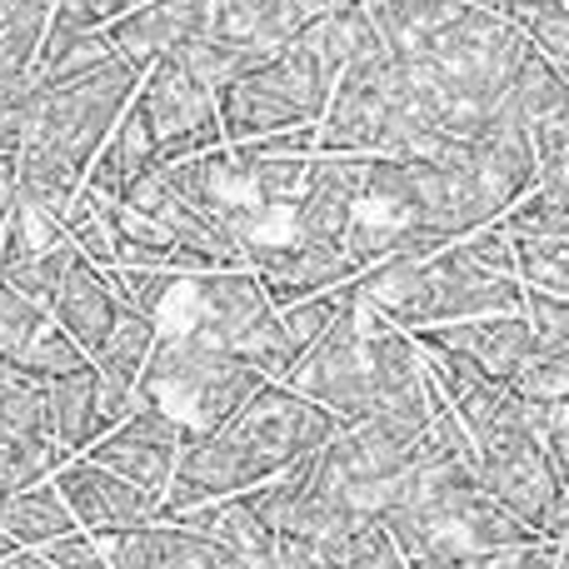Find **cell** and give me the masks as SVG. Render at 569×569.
Returning a JSON list of instances; mask_svg holds the SVG:
<instances>
[{
    "instance_id": "1",
    "label": "cell",
    "mask_w": 569,
    "mask_h": 569,
    "mask_svg": "<svg viewBox=\"0 0 569 569\" xmlns=\"http://www.w3.org/2000/svg\"><path fill=\"white\" fill-rule=\"evenodd\" d=\"M140 80H146V66H136L126 50H116L110 60L80 70V76L50 80V86L30 80L36 96H30L26 146L10 166L20 180V200L30 210L60 220V210L86 186L106 136L126 116L130 100L140 96Z\"/></svg>"
},
{
    "instance_id": "2",
    "label": "cell",
    "mask_w": 569,
    "mask_h": 569,
    "mask_svg": "<svg viewBox=\"0 0 569 569\" xmlns=\"http://www.w3.org/2000/svg\"><path fill=\"white\" fill-rule=\"evenodd\" d=\"M480 455L485 490L505 505L510 515H520L535 535L565 540L569 530V480L560 475L555 455L545 450V440L530 430V420H510L500 430H490L485 440H475Z\"/></svg>"
},
{
    "instance_id": "3",
    "label": "cell",
    "mask_w": 569,
    "mask_h": 569,
    "mask_svg": "<svg viewBox=\"0 0 569 569\" xmlns=\"http://www.w3.org/2000/svg\"><path fill=\"white\" fill-rule=\"evenodd\" d=\"M136 100L150 116L160 160H186V156H200V150H216L230 140L226 120H220V96L196 76V66L180 50L150 60Z\"/></svg>"
},
{
    "instance_id": "4",
    "label": "cell",
    "mask_w": 569,
    "mask_h": 569,
    "mask_svg": "<svg viewBox=\"0 0 569 569\" xmlns=\"http://www.w3.org/2000/svg\"><path fill=\"white\" fill-rule=\"evenodd\" d=\"M290 385L305 390L310 400H320L330 415H340V425L365 420V415L375 410L370 335H365V305H360V295H355V284H350V300H345L340 315L330 320V330L300 355Z\"/></svg>"
},
{
    "instance_id": "5",
    "label": "cell",
    "mask_w": 569,
    "mask_h": 569,
    "mask_svg": "<svg viewBox=\"0 0 569 569\" xmlns=\"http://www.w3.org/2000/svg\"><path fill=\"white\" fill-rule=\"evenodd\" d=\"M186 440H190L186 415H176L160 395L140 390L136 410L110 425L100 440H90V450H80V455L110 465L116 475H126V480H136V485H150V490H160V500H166V485H170V475H176Z\"/></svg>"
},
{
    "instance_id": "6",
    "label": "cell",
    "mask_w": 569,
    "mask_h": 569,
    "mask_svg": "<svg viewBox=\"0 0 569 569\" xmlns=\"http://www.w3.org/2000/svg\"><path fill=\"white\" fill-rule=\"evenodd\" d=\"M56 485L66 495V505L76 510V520L86 530H96L100 540H116V535L160 520V490L126 480V475H116L110 465L90 460V455H70L56 470Z\"/></svg>"
},
{
    "instance_id": "7",
    "label": "cell",
    "mask_w": 569,
    "mask_h": 569,
    "mask_svg": "<svg viewBox=\"0 0 569 569\" xmlns=\"http://www.w3.org/2000/svg\"><path fill=\"white\" fill-rule=\"evenodd\" d=\"M250 266L266 280V295L276 305L305 300V295H315V290H335V284L360 276L355 256L345 250V236H300V230L256 240Z\"/></svg>"
},
{
    "instance_id": "8",
    "label": "cell",
    "mask_w": 569,
    "mask_h": 569,
    "mask_svg": "<svg viewBox=\"0 0 569 569\" xmlns=\"http://www.w3.org/2000/svg\"><path fill=\"white\" fill-rule=\"evenodd\" d=\"M365 166H370V156H355V150H315L305 160L300 200L284 210V230L345 236V226L355 220L365 196Z\"/></svg>"
},
{
    "instance_id": "9",
    "label": "cell",
    "mask_w": 569,
    "mask_h": 569,
    "mask_svg": "<svg viewBox=\"0 0 569 569\" xmlns=\"http://www.w3.org/2000/svg\"><path fill=\"white\" fill-rule=\"evenodd\" d=\"M510 100H515V110H520L525 130H530L535 160H540V180L569 176V86L535 46L525 50L520 70H515Z\"/></svg>"
},
{
    "instance_id": "10",
    "label": "cell",
    "mask_w": 569,
    "mask_h": 569,
    "mask_svg": "<svg viewBox=\"0 0 569 569\" xmlns=\"http://www.w3.org/2000/svg\"><path fill=\"white\" fill-rule=\"evenodd\" d=\"M415 340L430 350H455L465 360H475L480 370L510 380L525 365V355L535 350V325L525 310H495V315H470V320H445V325H420Z\"/></svg>"
},
{
    "instance_id": "11",
    "label": "cell",
    "mask_w": 569,
    "mask_h": 569,
    "mask_svg": "<svg viewBox=\"0 0 569 569\" xmlns=\"http://www.w3.org/2000/svg\"><path fill=\"white\" fill-rule=\"evenodd\" d=\"M190 300H196V320L206 330H216L220 340L236 350V340L246 330H256L276 300L266 295V280L256 276V266H216V270H200V276L186 280Z\"/></svg>"
},
{
    "instance_id": "12",
    "label": "cell",
    "mask_w": 569,
    "mask_h": 569,
    "mask_svg": "<svg viewBox=\"0 0 569 569\" xmlns=\"http://www.w3.org/2000/svg\"><path fill=\"white\" fill-rule=\"evenodd\" d=\"M106 545H110V565H120V569H226V565H240L220 540H210V535L190 530V525H176V520H150V525H140V530H126Z\"/></svg>"
},
{
    "instance_id": "13",
    "label": "cell",
    "mask_w": 569,
    "mask_h": 569,
    "mask_svg": "<svg viewBox=\"0 0 569 569\" xmlns=\"http://www.w3.org/2000/svg\"><path fill=\"white\" fill-rule=\"evenodd\" d=\"M120 305H126V300L116 295L106 266H96L86 250H80V256L66 266V276L50 284V315H56V320L66 325L80 345H86L90 360H96V350L106 345V335H110V325H116Z\"/></svg>"
},
{
    "instance_id": "14",
    "label": "cell",
    "mask_w": 569,
    "mask_h": 569,
    "mask_svg": "<svg viewBox=\"0 0 569 569\" xmlns=\"http://www.w3.org/2000/svg\"><path fill=\"white\" fill-rule=\"evenodd\" d=\"M106 30L136 66H150L176 46H186L190 36L210 30V0H146L130 16L110 20Z\"/></svg>"
},
{
    "instance_id": "15",
    "label": "cell",
    "mask_w": 569,
    "mask_h": 569,
    "mask_svg": "<svg viewBox=\"0 0 569 569\" xmlns=\"http://www.w3.org/2000/svg\"><path fill=\"white\" fill-rule=\"evenodd\" d=\"M156 166H166V160H160L150 116H146V106H140V100H130L126 116L116 120V130H110L106 146H100V156H96V166H90L86 186L96 190V196H106V200H126L130 190H136V180L150 176Z\"/></svg>"
},
{
    "instance_id": "16",
    "label": "cell",
    "mask_w": 569,
    "mask_h": 569,
    "mask_svg": "<svg viewBox=\"0 0 569 569\" xmlns=\"http://www.w3.org/2000/svg\"><path fill=\"white\" fill-rule=\"evenodd\" d=\"M106 430L100 425V370L96 360L80 365V370H66L50 380V435L66 455L90 450V440Z\"/></svg>"
},
{
    "instance_id": "17",
    "label": "cell",
    "mask_w": 569,
    "mask_h": 569,
    "mask_svg": "<svg viewBox=\"0 0 569 569\" xmlns=\"http://www.w3.org/2000/svg\"><path fill=\"white\" fill-rule=\"evenodd\" d=\"M0 530H6L10 540H20L26 550H40V545L80 530V520L66 505V495H60L56 475H46V480H36V485H26V490L10 495L6 510H0Z\"/></svg>"
},
{
    "instance_id": "18",
    "label": "cell",
    "mask_w": 569,
    "mask_h": 569,
    "mask_svg": "<svg viewBox=\"0 0 569 569\" xmlns=\"http://www.w3.org/2000/svg\"><path fill=\"white\" fill-rule=\"evenodd\" d=\"M50 435V380L0 355V445Z\"/></svg>"
},
{
    "instance_id": "19",
    "label": "cell",
    "mask_w": 569,
    "mask_h": 569,
    "mask_svg": "<svg viewBox=\"0 0 569 569\" xmlns=\"http://www.w3.org/2000/svg\"><path fill=\"white\" fill-rule=\"evenodd\" d=\"M56 6L60 0H6V10H0V80H26L36 70Z\"/></svg>"
},
{
    "instance_id": "20",
    "label": "cell",
    "mask_w": 569,
    "mask_h": 569,
    "mask_svg": "<svg viewBox=\"0 0 569 569\" xmlns=\"http://www.w3.org/2000/svg\"><path fill=\"white\" fill-rule=\"evenodd\" d=\"M500 226L510 230V236L569 240V176H545L535 190H525L500 216Z\"/></svg>"
},
{
    "instance_id": "21",
    "label": "cell",
    "mask_w": 569,
    "mask_h": 569,
    "mask_svg": "<svg viewBox=\"0 0 569 569\" xmlns=\"http://www.w3.org/2000/svg\"><path fill=\"white\" fill-rule=\"evenodd\" d=\"M500 10L530 36V46L560 70L569 86V0H505Z\"/></svg>"
},
{
    "instance_id": "22",
    "label": "cell",
    "mask_w": 569,
    "mask_h": 569,
    "mask_svg": "<svg viewBox=\"0 0 569 569\" xmlns=\"http://www.w3.org/2000/svg\"><path fill=\"white\" fill-rule=\"evenodd\" d=\"M465 0H365L370 20L385 30V40H395V46H415V40H425L430 30H440Z\"/></svg>"
},
{
    "instance_id": "23",
    "label": "cell",
    "mask_w": 569,
    "mask_h": 569,
    "mask_svg": "<svg viewBox=\"0 0 569 569\" xmlns=\"http://www.w3.org/2000/svg\"><path fill=\"white\" fill-rule=\"evenodd\" d=\"M50 320H56V315H50L46 300L26 295L10 280H0V355H6V360L20 365V355L36 345V335L46 330Z\"/></svg>"
},
{
    "instance_id": "24",
    "label": "cell",
    "mask_w": 569,
    "mask_h": 569,
    "mask_svg": "<svg viewBox=\"0 0 569 569\" xmlns=\"http://www.w3.org/2000/svg\"><path fill=\"white\" fill-rule=\"evenodd\" d=\"M510 390L520 395V400H565L569 395V350L535 340L525 365L510 375Z\"/></svg>"
},
{
    "instance_id": "25",
    "label": "cell",
    "mask_w": 569,
    "mask_h": 569,
    "mask_svg": "<svg viewBox=\"0 0 569 569\" xmlns=\"http://www.w3.org/2000/svg\"><path fill=\"white\" fill-rule=\"evenodd\" d=\"M515 266H520V280L535 290L569 295V240L515 236Z\"/></svg>"
},
{
    "instance_id": "26",
    "label": "cell",
    "mask_w": 569,
    "mask_h": 569,
    "mask_svg": "<svg viewBox=\"0 0 569 569\" xmlns=\"http://www.w3.org/2000/svg\"><path fill=\"white\" fill-rule=\"evenodd\" d=\"M20 365H26V370H36L40 380H56V375H66V370H80V365H90V355H86V345H80L76 335L66 330V325L50 320L46 330L36 335V345H30V350L20 355Z\"/></svg>"
},
{
    "instance_id": "27",
    "label": "cell",
    "mask_w": 569,
    "mask_h": 569,
    "mask_svg": "<svg viewBox=\"0 0 569 569\" xmlns=\"http://www.w3.org/2000/svg\"><path fill=\"white\" fill-rule=\"evenodd\" d=\"M30 76L26 80H0V160L16 166L20 146H26V126H30Z\"/></svg>"
},
{
    "instance_id": "28",
    "label": "cell",
    "mask_w": 569,
    "mask_h": 569,
    "mask_svg": "<svg viewBox=\"0 0 569 569\" xmlns=\"http://www.w3.org/2000/svg\"><path fill=\"white\" fill-rule=\"evenodd\" d=\"M525 315H530L535 335H540L545 345H560V350H569V295L525 284Z\"/></svg>"
},
{
    "instance_id": "29",
    "label": "cell",
    "mask_w": 569,
    "mask_h": 569,
    "mask_svg": "<svg viewBox=\"0 0 569 569\" xmlns=\"http://www.w3.org/2000/svg\"><path fill=\"white\" fill-rule=\"evenodd\" d=\"M80 10H86L96 26H110V20H120V16H130L136 6H146V0H76Z\"/></svg>"
},
{
    "instance_id": "30",
    "label": "cell",
    "mask_w": 569,
    "mask_h": 569,
    "mask_svg": "<svg viewBox=\"0 0 569 569\" xmlns=\"http://www.w3.org/2000/svg\"><path fill=\"white\" fill-rule=\"evenodd\" d=\"M560 565H569V540H560Z\"/></svg>"
},
{
    "instance_id": "31",
    "label": "cell",
    "mask_w": 569,
    "mask_h": 569,
    "mask_svg": "<svg viewBox=\"0 0 569 569\" xmlns=\"http://www.w3.org/2000/svg\"><path fill=\"white\" fill-rule=\"evenodd\" d=\"M0 10H6V0H0Z\"/></svg>"
}]
</instances>
